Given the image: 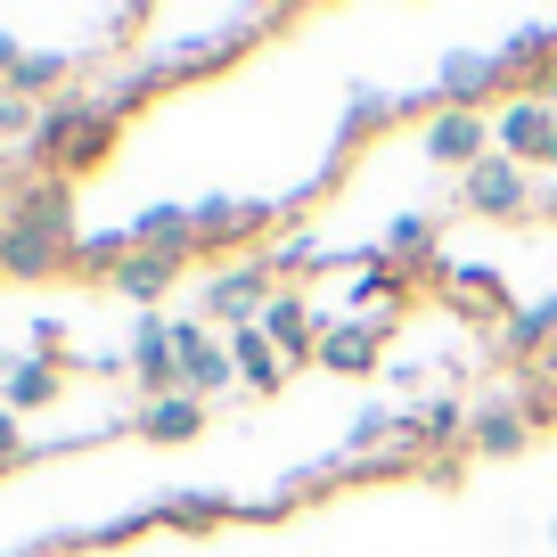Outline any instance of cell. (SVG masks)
I'll use <instances>...</instances> for the list:
<instances>
[{
	"instance_id": "15",
	"label": "cell",
	"mask_w": 557,
	"mask_h": 557,
	"mask_svg": "<svg viewBox=\"0 0 557 557\" xmlns=\"http://www.w3.org/2000/svg\"><path fill=\"white\" fill-rule=\"evenodd\" d=\"M468 426H475V401H459V394H426L410 410V443H418V451H451L459 459Z\"/></svg>"
},
{
	"instance_id": "13",
	"label": "cell",
	"mask_w": 557,
	"mask_h": 557,
	"mask_svg": "<svg viewBox=\"0 0 557 557\" xmlns=\"http://www.w3.org/2000/svg\"><path fill=\"white\" fill-rule=\"evenodd\" d=\"M401 296H410V278H401V262H361V271L345 278V320H385L394 329L401 320Z\"/></svg>"
},
{
	"instance_id": "12",
	"label": "cell",
	"mask_w": 557,
	"mask_h": 557,
	"mask_svg": "<svg viewBox=\"0 0 557 557\" xmlns=\"http://www.w3.org/2000/svg\"><path fill=\"white\" fill-rule=\"evenodd\" d=\"M132 377L148 385V401L181 394V345H173V320H164V312H139V329H132Z\"/></svg>"
},
{
	"instance_id": "23",
	"label": "cell",
	"mask_w": 557,
	"mask_h": 557,
	"mask_svg": "<svg viewBox=\"0 0 557 557\" xmlns=\"http://www.w3.org/2000/svg\"><path fill=\"white\" fill-rule=\"evenodd\" d=\"M418 99H401V90H352V107H345V123H336V148H352V139L369 132V123H401Z\"/></svg>"
},
{
	"instance_id": "11",
	"label": "cell",
	"mask_w": 557,
	"mask_h": 557,
	"mask_svg": "<svg viewBox=\"0 0 557 557\" xmlns=\"http://www.w3.org/2000/svg\"><path fill=\"white\" fill-rule=\"evenodd\" d=\"M189 222H197V246H246L278 222V206H262V197H206V206H189Z\"/></svg>"
},
{
	"instance_id": "3",
	"label": "cell",
	"mask_w": 557,
	"mask_h": 557,
	"mask_svg": "<svg viewBox=\"0 0 557 557\" xmlns=\"http://www.w3.org/2000/svg\"><path fill=\"white\" fill-rule=\"evenodd\" d=\"M533 173H524V164H508V157H484L475 164L468 181H459V206L475 213V222H524V213H533Z\"/></svg>"
},
{
	"instance_id": "18",
	"label": "cell",
	"mask_w": 557,
	"mask_h": 557,
	"mask_svg": "<svg viewBox=\"0 0 557 557\" xmlns=\"http://www.w3.org/2000/svg\"><path fill=\"white\" fill-rule=\"evenodd\" d=\"M9 222H25V230H58V238H74V197H66V181H25L17 197H9Z\"/></svg>"
},
{
	"instance_id": "35",
	"label": "cell",
	"mask_w": 557,
	"mask_h": 557,
	"mask_svg": "<svg viewBox=\"0 0 557 557\" xmlns=\"http://www.w3.org/2000/svg\"><path fill=\"white\" fill-rule=\"evenodd\" d=\"M549 25H557V17H549Z\"/></svg>"
},
{
	"instance_id": "26",
	"label": "cell",
	"mask_w": 557,
	"mask_h": 557,
	"mask_svg": "<svg viewBox=\"0 0 557 557\" xmlns=\"http://www.w3.org/2000/svg\"><path fill=\"white\" fill-rule=\"evenodd\" d=\"M123 262H132V230H90V238H74V271H107L115 278Z\"/></svg>"
},
{
	"instance_id": "24",
	"label": "cell",
	"mask_w": 557,
	"mask_h": 557,
	"mask_svg": "<svg viewBox=\"0 0 557 557\" xmlns=\"http://www.w3.org/2000/svg\"><path fill=\"white\" fill-rule=\"evenodd\" d=\"M58 83H66V58H58V50H25V58H17V74H9L0 90H17V99H34V107H41Z\"/></svg>"
},
{
	"instance_id": "2",
	"label": "cell",
	"mask_w": 557,
	"mask_h": 557,
	"mask_svg": "<svg viewBox=\"0 0 557 557\" xmlns=\"http://www.w3.org/2000/svg\"><path fill=\"white\" fill-rule=\"evenodd\" d=\"M271 296H278L271 255H246V262H230V271L206 278V320H222V329H255V320L271 312Z\"/></svg>"
},
{
	"instance_id": "6",
	"label": "cell",
	"mask_w": 557,
	"mask_h": 557,
	"mask_svg": "<svg viewBox=\"0 0 557 557\" xmlns=\"http://www.w3.org/2000/svg\"><path fill=\"white\" fill-rule=\"evenodd\" d=\"M549 115H557V107L541 99V90H517V99H500V107H492V157H508V164H524V173H533Z\"/></svg>"
},
{
	"instance_id": "16",
	"label": "cell",
	"mask_w": 557,
	"mask_h": 557,
	"mask_svg": "<svg viewBox=\"0 0 557 557\" xmlns=\"http://www.w3.org/2000/svg\"><path fill=\"white\" fill-rule=\"evenodd\" d=\"M132 435H148V443H197L206 435V401L197 394H157V401H139V418H132Z\"/></svg>"
},
{
	"instance_id": "17",
	"label": "cell",
	"mask_w": 557,
	"mask_h": 557,
	"mask_svg": "<svg viewBox=\"0 0 557 557\" xmlns=\"http://www.w3.org/2000/svg\"><path fill=\"white\" fill-rule=\"evenodd\" d=\"M549 345H557V287H549V296H533L524 312L500 320V352H508V361H541Z\"/></svg>"
},
{
	"instance_id": "30",
	"label": "cell",
	"mask_w": 557,
	"mask_h": 557,
	"mask_svg": "<svg viewBox=\"0 0 557 557\" xmlns=\"http://www.w3.org/2000/svg\"><path fill=\"white\" fill-rule=\"evenodd\" d=\"M426 369H435V361H385V377H394L401 394H418V385H426Z\"/></svg>"
},
{
	"instance_id": "5",
	"label": "cell",
	"mask_w": 557,
	"mask_h": 557,
	"mask_svg": "<svg viewBox=\"0 0 557 557\" xmlns=\"http://www.w3.org/2000/svg\"><path fill=\"white\" fill-rule=\"evenodd\" d=\"M173 345H181V394L213 401L238 385V361H230V345L206 329V320H173Z\"/></svg>"
},
{
	"instance_id": "27",
	"label": "cell",
	"mask_w": 557,
	"mask_h": 557,
	"mask_svg": "<svg viewBox=\"0 0 557 557\" xmlns=\"http://www.w3.org/2000/svg\"><path fill=\"white\" fill-rule=\"evenodd\" d=\"M157 517H164V524H222V517H238V508H230L222 492H173Z\"/></svg>"
},
{
	"instance_id": "31",
	"label": "cell",
	"mask_w": 557,
	"mask_h": 557,
	"mask_svg": "<svg viewBox=\"0 0 557 557\" xmlns=\"http://www.w3.org/2000/svg\"><path fill=\"white\" fill-rule=\"evenodd\" d=\"M17 58H25V50H17V41H9V34H0V83L17 74Z\"/></svg>"
},
{
	"instance_id": "22",
	"label": "cell",
	"mask_w": 557,
	"mask_h": 557,
	"mask_svg": "<svg viewBox=\"0 0 557 557\" xmlns=\"http://www.w3.org/2000/svg\"><path fill=\"white\" fill-rule=\"evenodd\" d=\"M58 385H66V377H58V361H50V352H25V361H9V401H0V410H41V401H58Z\"/></svg>"
},
{
	"instance_id": "14",
	"label": "cell",
	"mask_w": 557,
	"mask_h": 557,
	"mask_svg": "<svg viewBox=\"0 0 557 557\" xmlns=\"http://www.w3.org/2000/svg\"><path fill=\"white\" fill-rule=\"evenodd\" d=\"M435 90H443V107H475V115H484V99L508 90V83H500V58L492 50H451L443 74H435Z\"/></svg>"
},
{
	"instance_id": "9",
	"label": "cell",
	"mask_w": 557,
	"mask_h": 557,
	"mask_svg": "<svg viewBox=\"0 0 557 557\" xmlns=\"http://www.w3.org/2000/svg\"><path fill=\"white\" fill-rule=\"evenodd\" d=\"M320 369H336V377H369V369H385V320H329L312 345Z\"/></svg>"
},
{
	"instance_id": "8",
	"label": "cell",
	"mask_w": 557,
	"mask_h": 557,
	"mask_svg": "<svg viewBox=\"0 0 557 557\" xmlns=\"http://www.w3.org/2000/svg\"><path fill=\"white\" fill-rule=\"evenodd\" d=\"M58 271H74V238L0 222V278H58Z\"/></svg>"
},
{
	"instance_id": "21",
	"label": "cell",
	"mask_w": 557,
	"mask_h": 557,
	"mask_svg": "<svg viewBox=\"0 0 557 557\" xmlns=\"http://www.w3.org/2000/svg\"><path fill=\"white\" fill-rule=\"evenodd\" d=\"M230 361H238V385H255V394H278V385H287V352L262 329H230Z\"/></svg>"
},
{
	"instance_id": "29",
	"label": "cell",
	"mask_w": 557,
	"mask_h": 557,
	"mask_svg": "<svg viewBox=\"0 0 557 557\" xmlns=\"http://www.w3.org/2000/svg\"><path fill=\"white\" fill-rule=\"evenodd\" d=\"M25 459V426H17V410H0V475Z\"/></svg>"
},
{
	"instance_id": "10",
	"label": "cell",
	"mask_w": 557,
	"mask_h": 557,
	"mask_svg": "<svg viewBox=\"0 0 557 557\" xmlns=\"http://www.w3.org/2000/svg\"><path fill=\"white\" fill-rule=\"evenodd\" d=\"M524 443H533V410H524V394H484V401H475L468 451H484V459H517Z\"/></svg>"
},
{
	"instance_id": "25",
	"label": "cell",
	"mask_w": 557,
	"mask_h": 557,
	"mask_svg": "<svg viewBox=\"0 0 557 557\" xmlns=\"http://www.w3.org/2000/svg\"><path fill=\"white\" fill-rule=\"evenodd\" d=\"M426 238H435V222H426V213H394V222H385V238H377V255H385V262H435V255H426Z\"/></svg>"
},
{
	"instance_id": "4",
	"label": "cell",
	"mask_w": 557,
	"mask_h": 557,
	"mask_svg": "<svg viewBox=\"0 0 557 557\" xmlns=\"http://www.w3.org/2000/svg\"><path fill=\"white\" fill-rule=\"evenodd\" d=\"M418 148H426V164H451V173L468 181L475 164L492 157V115H475V107H435L426 132H418Z\"/></svg>"
},
{
	"instance_id": "20",
	"label": "cell",
	"mask_w": 557,
	"mask_h": 557,
	"mask_svg": "<svg viewBox=\"0 0 557 557\" xmlns=\"http://www.w3.org/2000/svg\"><path fill=\"white\" fill-rule=\"evenodd\" d=\"M181 287V255H148V246H132V262L115 271V296L123 304H164Z\"/></svg>"
},
{
	"instance_id": "33",
	"label": "cell",
	"mask_w": 557,
	"mask_h": 557,
	"mask_svg": "<svg viewBox=\"0 0 557 557\" xmlns=\"http://www.w3.org/2000/svg\"><path fill=\"white\" fill-rule=\"evenodd\" d=\"M549 549H557V517H549Z\"/></svg>"
},
{
	"instance_id": "34",
	"label": "cell",
	"mask_w": 557,
	"mask_h": 557,
	"mask_svg": "<svg viewBox=\"0 0 557 557\" xmlns=\"http://www.w3.org/2000/svg\"><path fill=\"white\" fill-rule=\"evenodd\" d=\"M549 206H557V181H549Z\"/></svg>"
},
{
	"instance_id": "7",
	"label": "cell",
	"mask_w": 557,
	"mask_h": 557,
	"mask_svg": "<svg viewBox=\"0 0 557 557\" xmlns=\"http://www.w3.org/2000/svg\"><path fill=\"white\" fill-rule=\"evenodd\" d=\"M255 329L271 336L278 352H287V369H304V361H312V345H320V329H329V312H320V304L304 296V287H278V296H271V312H262Z\"/></svg>"
},
{
	"instance_id": "19",
	"label": "cell",
	"mask_w": 557,
	"mask_h": 557,
	"mask_svg": "<svg viewBox=\"0 0 557 557\" xmlns=\"http://www.w3.org/2000/svg\"><path fill=\"white\" fill-rule=\"evenodd\" d=\"M492 58H500V83H517V90H524L533 74H549V66H557V25H517V34H508Z\"/></svg>"
},
{
	"instance_id": "28",
	"label": "cell",
	"mask_w": 557,
	"mask_h": 557,
	"mask_svg": "<svg viewBox=\"0 0 557 557\" xmlns=\"http://www.w3.org/2000/svg\"><path fill=\"white\" fill-rule=\"evenodd\" d=\"M17 132H25V139L41 132V107L17 99V90H0V139H17Z\"/></svg>"
},
{
	"instance_id": "32",
	"label": "cell",
	"mask_w": 557,
	"mask_h": 557,
	"mask_svg": "<svg viewBox=\"0 0 557 557\" xmlns=\"http://www.w3.org/2000/svg\"><path fill=\"white\" fill-rule=\"evenodd\" d=\"M533 164H557V115H549V132H541V157Z\"/></svg>"
},
{
	"instance_id": "1",
	"label": "cell",
	"mask_w": 557,
	"mask_h": 557,
	"mask_svg": "<svg viewBox=\"0 0 557 557\" xmlns=\"http://www.w3.org/2000/svg\"><path fill=\"white\" fill-rule=\"evenodd\" d=\"M115 132H123V115L107 99H50L41 107V132L25 139V157L50 181H83V173H99V164L115 157Z\"/></svg>"
}]
</instances>
